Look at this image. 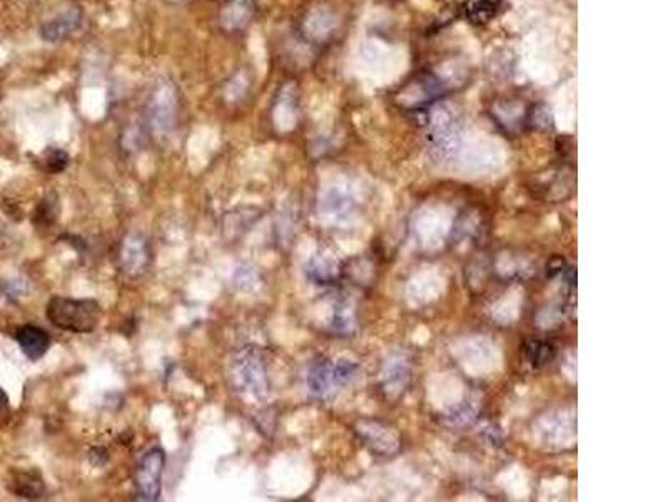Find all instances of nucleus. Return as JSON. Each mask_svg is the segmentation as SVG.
I'll list each match as a JSON object with an SVG mask.
<instances>
[{"label":"nucleus","mask_w":668,"mask_h":502,"mask_svg":"<svg viewBox=\"0 0 668 502\" xmlns=\"http://www.w3.org/2000/svg\"><path fill=\"white\" fill-rule=\"evenodd\" d=\"M166 454L160 448L151 449L135 469V494L143 501H158L162 486Z\"/></svg>","instance_id":"nucleus-4"},{"label":"nucleus","mask_w":668,"mask_h":502,"mask_svg":"<svg viewBox=\"0 0 668 502\" xmlns=\"http://www.w3.org/2000/svg\"><path fill=\"white\" fill-rule=\"evenodd\" d=\"M169 2H183V0H169Z\"/></svg>","instance_id":"nucleus-17"},{"label":"nucleus","mask_w":668,"mask_h":502,"mask_svg":"<svg viewBox=\"0 0 668 502\" xmlns=\"http://www.w3.org/2000/svg\"><path fill=\"white\" fill-rule=\"evenodd\" d=\"M254 0H226L219 14V26L229 34H240L253 21Z\"/></svg>","instance_id":"nucleus-7"},{"label":"nucleus","mask_w":668,"mask_h":502,"mask_svg":"<svg viewBox=\"0 0 668 502\" xmlns=\"http://www.w3.org/2000/svg\"><path fill=\"white\" fill-rule=\"evenodd\" d=\"M45 315L49 322L61 330L72 333H89L99 325L102 309L95 300L53 297L47 301Z\"/></svg>","instance_id":"nucleus-1"},{"label":"nucleus","mask_w":668,"mask_h":502,"mask_svg":"<svg viewBox=\"0 0 668 502\" xmlns=\"http://www.w3.org/2000/svg\"><path fill=\"white\" fill-rule=\"evenodd\" d=\"M251 86H253L251 72L246 68H240L227 78L223 86V95L229 101L238 103L251 93Z\"/></svg>","instance_id":"nucleus-12"},{"label":"nucleus","mask_w":668,"mask_h":502,"mask_svg":"<svg viewBox=\"0 0 668 502\" xmlns=\"http://www.w3.org/2000/svg\"><path fill=\"white\" fill-rule=\"evenodd\" d=\"M5 400H7V397H5V394L0 391V408L5 404Z\"/></svg>","instance_id":"nucleus-16"},{"label":"nucleus","mask_w":668,"mask_h":502,"mask_svg":"<svg viewBox=\"0 0 668 502\" xmlns=\"http://www.w3.org/2000/svg\"><path fill=\"white\" fill-rule=\"evenodd\" d=\"M503 9V0H465L460 5V14L467 19L471 26L481 28L500 14Z\"/></svg>","instance_id":"nucleus-9"},{"label":"nucleus","mask_w":668,"mask_h":502,"mask_svg":"<svg viewBox=\"0 0 668 502\" xmlns=\"http://www.w3.org/2000/svg\"><path fill=\"white\" fill-rule=\"evenodd\" d=\"M179 114V89L169 78H160L152 84L147 95V126L154 135L164 136L171 133Z\"/></svg>","instance_id":"nucleus-2"},{"label":"nucleus","mask_w":668,"mask_h":502,"mask_svg":"<svg viewBox=\"0 0 668 502\" xmlns=\"http://www.w3.org/2000/svg\"><path fill=\"white\" fill-rule=\"evenodd\" d=\"M528 355H530V360H532L534 366H545V364H548V360H551L553 350H551V347L547 345V343L534 342L530 345V349H528Z\"/></svg>","instance_id":"nucleus-15"},{"label":"nucleus","mask_w":668,"mask_h":502,"mask_svg":"<svg viewBox=\"0 0 668 502\" xmlns=\"http://www.w3.org/2000/svg\"><path fill=\"white\" fill-rule=\"evenodd\" d=\"M149 259L147 244L141 236L131 235L124 240L120 250V261L124 270L129 273H141L146 268Z\"/></svg>","instance_id":"nucleus-10"},{"label":"nucleus","mask_w":668,"mask_h":502,"mask_svg":"<svg viewBox=\"0 0 668 502\" xmlns=\"http://www.w3.org/2000/svg\"><path fill=\"white\" fill-rule=\"evenodd\" d=\"M9 489L19 498L39 499L45 492V484L39 473L36 471H17L11 477Z\"/></svg>","instance_id":"nucleus-11"},{"label":"nucleus","mask_w":668,"mask_h":502,"mask_svg":"<svg viewBox=\"0 0 668 502\" xmlns=\"http://www.w3.org/2000/svg\"><path fill=\"white\" fill-rule=\"evenodd\" d=\"M82 21L84 11L79 4H69L40 26V39L47 44H61L67 41L72 34L79 30Z\"/></svg>","instance_id":"nucleus-5"},{"label":"nucleus","mask_w":668,"mask_h":502,"mask_svg":"<svg viewBox=\"0 0 668 502\" xmlns=\"http://www.w3.org/2000/svg\"><path fill=\"white\" fill-rule=\"evenodd\" d=\"M336 29V17L326 7H314L301 22V34L311 44H322L331 37Z\"/></svg>","instance_id":"nucleus-6"},{"label":"nucleus","mask_w":668,"mask_h":502,"mask_svg":"<svg viewBox=\"0 0 668 502\" xmlns=\"http://www.w3.org/2000/svg\"><path fill=\"white\" fill-rule=\"evenodd\" d=\"M34 223L42 226H51L57 218V202L55 200H42L37 211L34 213Z\"/></svg>","instance_id":"nucleus-14"},{"label":"nucleus","mask_w":668,"mask_h":502,"mask_svg":"<svg viewBox=\"0 0 668 502\" xmlns=\"http://www.w3.org/2000/svg\"><path fill=\"white\" fill-rule=\"evenodd\" d=\"M15 340H17L20 350L26 353L27 358H30L34 362L42 358L51 347L49 333L40 326L24 325L17 328Z\"/></svg>","instance_id":"nucleus-8"},{"label":"nucleus","mask_w":668,"mask_h":502,"mask_svg":"<svg viewBox=\"0 0 668 502\" xmlns=\"http://www.w3.org/2000/svg\"><path fill=\"white\" fill-rule=\"evenodd\" d=\"M232 381L234 385L253 397L266 395V366L261 353L256 349H242L232 362Z\"/></svg>","instance_id":"nucleus-3"},{"label":"nucleus","mask_w":668,"mask_h":502,"mask_svg":"<svg viewBox=\"0 0 668 502\" xmlns=\"http://www.w3.org/2000/svg\"><path fill=\"white\" fill-rule=\"evenodd\" d=\"M69 154L64 150H51L45 152V158H44V164H45V169L49 173H62L69 166Z\"/></svg>","instance_id":"nucleus-13"}]
</instances>
